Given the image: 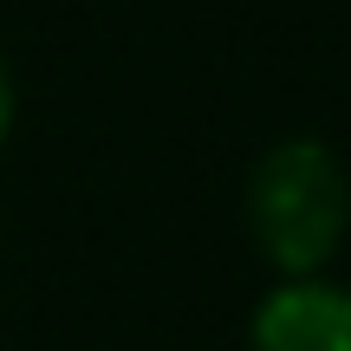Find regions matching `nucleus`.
Wrapping results in <instances>:
<instances>
[{
	"label": "nucleus",
	"mask_w": 351,
	"mask_h": 351,
	"mask_svg": "<svg viewBox=\"0 0 351 351\" xmlns=\"http://www.w3.org/2000/svg\"><path fill=\"white\" fill-rule=\"evenodd\" d=\"M7 130H13V72L0 59V143H7Z\"/></svg>",
	"instance_id": "7ed1b4c3"
},
{
	"label": "nucleus",
	"mask_w": 351,
	"mask_h": 351,
	"mask_svg": "<svg viewBox=\"0 0 351 351\" xmlns=\"http://www.w3.org/2000/svg\"><path fill=\"white\" fill-rule=\"evenodd\" d=\"M351 228L345 163L319 137H287L247 176V234L280 280H313L332 267Z\"/></svg>",
	"instance_id": "f257e3e1"
},
{
	"label": "nucleus",
	"mask_w": 351,
	"mask_h": 351,
	"mask_svg": "<svg viewBox=\"0 0 351 351\" xmlns=\"http://www.w3.org/2000/svg\"><path fill=\"white\" fill-rule=\"evenodd\" d=\"M247 351H351V287L280 280L247 319Z\"/></svg>",
	"instance_id": "f03ea898"
}]
</instances>
